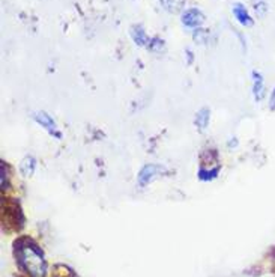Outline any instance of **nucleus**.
Instances as JSON below:
<instances>
[{
	"mask_svg": "<svg viewBox=\"0 0 275 277\" xmlns=\"http://www.w3.org/2000/svg\"><path fill=\"white\" fill-rule=\"evenodd\" d=\"M133 38H134V41L138 44V45H144L149 39H147V36H146V33H144V30L141 29V27H134L133 29Z\"/></svg>",
	"mask_w": 275,
	"mask_h": 277,
	"instance_id": "9d476101",
	"label": "nucleus"
},
{
	"mask_svg": "<svg viewBox=\"0 0 275 277\" xmlns=\"http://www.w3.org/2000/svg\"><path fill=\"white\" fill-rule=\"evenodd\" d=\"M233 14H235V17L238 18V21H239L242 26H251V24H253V18L250 17V14H248V11L245 9L244 5L236 3V5L233 6Z\"/></svg>",
	"mask_w": 275,
	"mask_h": 277,
	"instance_id": "423d86ee",
	"label": "nucleus"
},
{
	"mask_svg": "<svg viewBox=\"0 0 275 277\" xmlns=\"http://www.w3.org/2000/svg\"><path fill=\"white\" fill-rule=\"evenodd\" d=\"M18 261L23 265V268L32 276V277H42L45 273V262L42 259V255L32 246H23L18 249Z\"/></svg>",
	"mask_w": 275,
	"mask_h": 277,
	"instance_id": "f257e3e1",
	"label": "nucleus"
},
{
	"mask_svg": "<svg viewBox=\"0 0 275 277\" xmlns=\"http://www.w3.org/2000/svg\"><path fill=\"white\" fill-rule=\"evenodd\" d=\"M196 124L200 130H205L209 124V110L207 108H202L200 112L196 116Z\"/></svg>",
	"mask_w": 275,
	"mask_h": 277,
	"instance_id": "0eeeda50",
	"label": "nucleus"
},
{
	"mask_svg": "<svg viewBox=\"0 0 275 277\" xmlns=\"http://www.w3.org/2000/svg\"><path fill=\"white\" fill-rule=\"evenodd\" d=\"M161 2H162L164 8L170 12H178L184 5V0H161Z\"/></svg>",
	"mask_w": 275,
	"mask_h": 277,
	"instance_id": "1a4fd4ad",
	"label": "nucleus"
},
{
	"mask_svg": "<svg viewBox=\"0 0 275 277\" xmlns=\"http://www.w3.org/2000/svg\"><path fill=\"white\" fill-rule=\"evenodd\" d=\"M35 119H36V122L41 125V127H44L48 133H51V134H56L58 137H61V133L58 131V127H56V122L53 121V118H50L47 113H44V112H41V113H36L35 115Z\"/></svg>",
	"mask_w": 275,
	"mask_h": 277,
	"instance_id": "20e7f679",
	"label": "nucleus"
},
{
	"mask_svg": "<svg viewBox=\"0 0 275 277\" xmlns=\"http://www.w3.org/2000/svg\"><path fill=\"white\" fill-rule=\"evenodd\" d=\"M269 107L274 110L275 108V91H272V93H271V98H269Z\"/></svg>",
	"mask_w": 275,
	"mask_h": 277,
	"instance_id": "9b49d317",
	"label": "nucleus"
},
{
	"mask_svg": "<svg viewBox=\"0 0 275 277\" xmlns=\"http://www.w3.org/2000/svg\"><path fill=\"white\" fill-rule=\"evenodd\" d=\"M159 171H161L159 166H155V164H147V166H144V168L140 171V175H138V184H140L141 187L147 185V184L155 178L156 172H159Z\"/></svg>",
	"mask_w": 275,
	"mask_h": 277,
	"instance_id": "7ed1b4c3",
	"label": "nucleus"
},
{
	"mask_svg": "<svg viewBox=\"0 0 275 277\" xmlns=\"http://www.w3.org/2000/svg\"><path fill=\"white\" fill-rule=\"evenodd\" d=\"M21 174L24 175V177H30L32 174H33V171H35V160L32 158V157H27V158H24L23 160V163H21Z\"/></svg>",
	"mask_w": 275,
	"mask_h": 277,
	"instance_id": "6e6552de",
	"label": "nucleus"
},
{
	"mask_svg": "<svg viewBox=\"0 0 275 277\" xmlns=\"http://www.w3.org/2000/svg\"><path fill=\"white\" fill-rule=\"evenodd\" d=\"M253 95H254V99L259 102L262 101L263 95H265V82H263V77L260 73H253Z\"/></svg>",
	"mask_w": 275,
	"mask_h": 277,
	"instance_id": "39448f33",
	"label": "nucleus"
},
{
	"mask_svg": "<svg viewBox=\"0 0 275 277\" xmlns=\"http://www.w3.org/2000/svg\"><path fill=\"white\" fill-rule=\"evenodd\" d=\"M203 21L205 17L199 9H187L182 15V23L188 27H199Z\"/></svg>",
	"mask_w": 275,
	"mask_h": 277,
	"instance_id": "f03ea898",
	"label": "nucleus"
}]
</instances>
